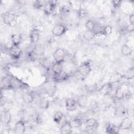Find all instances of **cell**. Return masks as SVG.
<instances>
[{"instance_id":"obj_15","label":"cell","mask_w":134,"mask_h":134,"mask_svg":"<svg viewBox=\"0 0 134 134\" xmlns=\"http://www.w3.org/2000/svg\"><path fill=\"white\" fill-rule=\"evenodd\" d=\"M60 132L63 134L71 133L72 132V128L70 126L68 122H65L60 127Z\"/></svg>"},{"instance_id":"obj_20","label":"cell","mask_w":134,"mask_h":134,"mask_svg":"<svg viewBox=\"0 0 134 134\" xmlns=\"http://www.w3.org/2000/svg\"><path fill=\"white\" fill-rule=\"evenodd\" d=\"M95 36L96 34L94 31H91L88 30H86L83 35L84 38L87 41H91Z\"/></svg>"},{"instance_id":"obj_17","label":"cell","mask_w":134,"mask_h":134,"mask_svg":"<svg viewBox=\"0 0 134 134\" xmlns=\"http://www.w3.org/2000/svg\"><path fill=\"white\" fill-rule=\"evenodd\" d=\"M21 97L23 101L27 104L31 103L34 100V96L30 93H23L21 95Z\"/></svg>"},{"instance_id":"obj_19","label":"cell","mask_w":134,"mask_h":134,"mask_svg":"<svg viewBox=\"0 0 134 134\" xmlns=\"http://www.w3.org/2000/svg\"><path fill=\"white\" fill-rule=\"evenodd\" d=\"M11 39L13 45L18 46L22 39V36L20 34H15L12 35Z\"/></svg>"},{"instance_id":"obj_35","label":"cell","mask_w":134,"mask_h":134,"mask_svg":"<svg viewBox=\"0 0 134 134\" xmlns=\"http://www.w3.org/2000/svg\"><path fill=\"white\" fill-rule=\"evenodd\" d=\"M69 11V8L66 6H63L62 7V8H61V12L62 13H63V14H65L66 13H68V12Z\"/></svg>"},{"instance_id":"obj_37","label":"cell","mask_w":134,"mask_h":134,"mask_svg":"<svg viewBox=\"0 0 134 134\" xmlns=\"http://www.w3.org/2000/svg\"><path fill=\"white\" fill-rule=\"evenodd\" d=\"M129 20L130 24H134V15L133 14H131L129 16Z\"/></svg>"},{"instance_id":"obj_4","label":"cell","mask_w":134,"mask_h":134,"mask_svg":"<svg viewBox=\"0 0 134 134\" xmlns=\"http://www.w3.org/2000/svg\"><path fill=\"white\" fill-rule=\"evenodd\" d=\"M9 53L13 59H18L21 54L22 51L19 46L13 45L9 48Z\"/></svg>"},{"instance_id":"obj_29","label":"cell","mask_w":134,"mask_h":134,"mask_svg":"<svg viewBox=\"0 0 134 134\" xmlns=\"http://www.w3.org/2000/svg\"><path fill=\"white\" fill-rule=\"evenodd\" d=\"M112 30H113L112 27L110 25H107L104 28L101 33L104 36H109L111 34Z\"/></svg>"},{"instance_id":"obj_7","label":"cell","mask_w":134,"mask_h":134,"mask_svg":"<svg viewBox=\"0 0 134 134\" xmlns=\"http://www.w3.org/2000/svg\"><path fill=\"white\" fill-rule=\"evenodd\" d=\"M17 16L15 14L10 12L5 13L3 14V16L2 17L4 23L8 26L12 21L15 20H17Z\"/></svg>"},{"instance_id":"obj_11","label":"cell","mask_w":134,"mask_h":134,"mask_svg":"<svg viewBox=\"0 0 134 134\" xmlns=\"http://www.w3.org/2000/svg\"><path fill=\"white\" fill-rule=\"evenodd\" d=\"M127 92V87L126 86H121L116 89L115 93V96L117 99H121L124 98L125 95Z\"/></svg>"},{"instance_id":"obj_10","label":"cell","mask_w":134,"mask_h":134,"mask_svg":"<svg viewBox=\"0 0 134 134\" xmlns=\"http://www.w3.org/2000/svg\"><path fill=\"white\" fill-rule=\"evenodd\" d=\"M113 90V86L112 84L110 83H108L105 84L101 87L99 90V92L100 94H102L103 95L106 96L109 95L111 92Z\"/></svg>"},{"instance_id":"obj_14","label":"cell","mask_w":134,"mask_h":134,"mask_svg":"<svg viewBox=\"0 0 134 134\" xmlns=\"http://www.w3.org/2000/svg\"><path fill=\"white\" fill-rule=\"evenodd\" d=\"M39 31L38 29L36 28L32 29L30 34L29 36L30 42L32 43L37 42L39 39Z\"/></svg>"},{"instance_id":"obj_9","label":"cell","mask_w":134,"mask_h":134,"mask_svg":"<svg viewBox=\"0 0 134 134\" xmlns=\"http://www.w3.org/2000/svg\"><path fill=\"white\" fill-rule=\"evenodd\" d=\"M26 131V126L25 122L22 120H20L17 121L14 127V132L16 134H23Z\"/></svg>"},{"instance_id":"obj_27","label":"cell","mask_w":134,"mask_h":134,"mask_svg":"<svg viewBox=\"0 0 134 134\" xmlns=\"http://www.w3.org/2000/svg\"><path fill=\"white\" fill-rule=\"evenodd\" d=\"M85 124L87 127L90 128H93L95 127L97 124V121L94 118H88L86 120Z\"/></svg>"},{"instance_id":"obj_13","label":"cell","mask_w":134,"mask_h":134,"mask_svg":"<svg viewBox=\"0 0 134 134\" xmlns=\"http://www.w3.org/2000/svg\"><path fill=\"white\" fill-rule=\"evenodd\" d=\"M126 114H127V109L123 105H119L115 109V115L117 117H122Z\"/></svg>"},{"instance_id":"obj_16","label":"cell","mask_w":134,"mask_h":134,"mask_svg":"<svg viewBox=\"0 0 134 134\" xmlns=\"http://www.w3.org/2000/svg\"><path fill=\"white\" fill-rule=\"evenodd\" d=\"M69 125L72 128H80L82 125V121L80 118H75L68 121Z\"/></svg>"},{"instance_id":"obj_6","label":"cell","mask_w":134,"mask_h":134,"mask_svg":"<svg viewBox=\"0 0 134 134\" xmlns=\"http://www.w3.org/2000/svg\"><path fill=\"white\" fill-rule=\"evenodd\" d=\"M77 100L73 98H68L65 101V108L68 111H74L78 107Z\"/></svg>"},{"instance_id":"obj_34","label":"cell","mask_w":134,"mask_h":134,"mask_svg":"<svg viewBox=\"0 0 134 134\" xmlns=\"http://www.w3.org/2000/svg\"><path fill=\"white\" fill-rule=\"evenodd\" d=\"M121 1H112V3H113V6L115 7V8H117V7H118L121 3Z\"/></svg>"},{"instance_id":"obj_28","label":"cell","mask_w":134,"mask_h":134,"mask_svg":"<svg viewBox=\"0 0 134 134\" xmlns=\"http://www.w3.org/2000/svg\"><path fill=\"white\" fill-rule=\"evenodd\" d=\"M85 27L87 30L91 31H94L95 28V24L93 20L89 19L86 21Z\"/></svg>"},{"instance_id":"obj_21","label":"cell","mask_w":134,"mask_h":134,"mask_svg":"<svg viewBox=\"0 0 134 134\" xmlns=\"http://www.w3.org/2000/svg\"><path fill=\"white\" fill-rule=\"evenodd\" d=\"M123 77L127 80L132 79L134 77V68H133V66H132L129 69H128L126 72V73L124 74Z\"/></svg>"},{"instance_id":"obj_22","label":"cell","mask_w":134,"mask_h":134,"mask_svg":"<svg viewBox=\"0 0 134 134\" xmlns=\"http://www.w3.org/2000/svg\"><path fill=\"white\" fill-rule=\"evenodd\" d=\"M121 52L124 55H129L132 52V48L128 44H124L121 49Z\"/></svg>"},{"instance_id":"obj_5","label":"cell","mask_w":134,"mask_h":134,"mask_svg":"<svg viewBox=\"0 0 134 134\" xmlns=\"http://www.w3.org/2000/svg\"><path fill=\"white\" fill-rule=\"evenodd\" d=\"M56 7V3L54 1H50L44 4L43 11L47 15H50L54 13Z\"/></svg>"},{"instance_id":"obj_1","label":"cell","mask_w":134,"mask_h":134,"mask_svg":"<svg viewBox=\"0 0 134 134\" xmlns=\"http://www.w3.org/2000/svg\"><path fill=\"white\" fill-rule=\"evenodd\" d=\"M65 54V50L63 49H57L53 54V57L55 62L57 63H62L64 60Z\"/></svg>"},{"instance_id":"obj_26","label":"cell","mask_w":134,"mask_h":134,"mask_svg":"<svg viewBox=\"0 0 134 134\" xmlns=\"http://www.w3.org/2000/svg\"><path fill=\"white\" fill-rule=\"evenodd\" d=\"M12 115L9 110H6L4 113L3 121L5 124H9L11 121Z\"/></svg>"},{"instance_id":"obj_24","label":"cell","mask_w":134,"mask_h":134,"mask_svg":"<svg viewBox=\"0 0 134 134\" xmlns=\"http://www.w3.org/2000/svg\"><path fill=\"white\" fill-rule=\"evenodd\" d=\"M64 117V115L63 113L60 111H57L54 114L53 119V121L57 123V124H60V122L63 119V118Z\"/></svg>"},{"instance_id":"obj_18","label":"cell","mask_w":134,"mask_h":134,"mask_svg":"<svg viewBox=\"0 0 134 134\" xmlns=\"http://www.w3.org/2000/svg\"><path fill=\"white\" fill-rule=\"evenodd\" d=\"M63 66L62 63L55 62L52 67V70L55 75H58L62 72Z\"/></svg>"},{"instance_id":"obj_25","label":"cell","mask_w":134,"mask_h":134,"mask_svg":"<svg viewBox=\"0 0 134 134\" xmlns=\"http://www.w3.org/2000/svg\"><path fill=\"white\" fill-rule=\"evenodd\" d=\"M49 102L46 98H42L40 100L39 103V106L40 108L43 109H47L49 107Z\"/></svg>"},{"instance_id":"obj_33","label":"cell","mask_w":134,"mask_h":134,"mask_svg":"<svg viewBox=\"0 0 134 134\" xmlns=\"http://www.w3.org/2000/svg\"><path fill=\"white\" fill-rule=\"evenodd\" d=\"M126 30L128 32H132L134 30V24H130L126 27Z\"/></svg>"},{"instance_id":"obj_36","label":"cell","mask_w":134,"mask_h":134,"mask_svg":"<svg viewBox=\"0 0 134 134\" xmlns=\"http://www.w3.org/2000/svg\"><path fill=\"white\" fill-rule=\"evenodd\" d=\"M35 121L36 123L37 124H39L40 122H42V119H41V118L39 116V115H37L35 118Z\"/></svg>"},{"instance_id":"obj_8","label":"cell","mask_w":134,"mask_h":134,"mask_svg":"<svg viewBox=\"0 0 134 134\" xmlns=\"http://www.w3.org/2000/svg\"><path fill=\"white\" fill-rule=\"evenodd\" d=\"M132 126V121L129 117L124 118L120 122L119 127V129L129 130Z\"/></svg>"},{"instance_id":"obj_12","label":"cell","mask_w":134,"mask_h":134,"mask_svg":"<svg viewBox=\"0 0 134 134\" xmlns=\"http://www.w3.org/2000/svg\"><path fill=\"white\" fill-rule=\"evenodd\" d=\"M119 127L112 124H108L106 126V132L109 134H116L119 132Z\"/></svg>"},{"instance_id":"obj_31","label":"cell","mask_w":134,"mask_h":134,"mask_svg":"<svg viewBox=\"0 0 134 134\" xmlns=\"http://www.w3.org/2000/svg\"><path fill=\"white\" fill-rule=\"evenodd\" d=\"M86 98H85V97L84 96H81L78 100H77V103H78V105L80 106H84L86 103Z\"/></svg>"},{"instance_id":"obj_30","label":"cell","mask_w":134,"mask_h":134,"mask_svg":"<svg viewBox=\"0 0 134 134\" xmlns=\"http://www.w3.org/2000/svg\"><path fill=\"white\" fill-rule=\"evenodd\" d=\"M77 14L80 18H85L88 15V12L85 9L80 8L79 10H77Z\"/></svg>"},{"instance_id":"obj_3","label":"cell","mask_w":134,"mask_h":134,"mask_svg":"<svg viewBox=\"0 0 134 134\" xmlns=\"http://www.w3.org/2000/svg\"><path fill=\"white\" fill-rule=\"evenodd\" d=\"M92 71V68L89 62H84L82 64L79 68L78 71L83 76L88 75Z\"/></svg>"},{"instance_id":"obj_23","label":"cell","mask_w":134,"mask_h":134,"mask_svg":"<svg viewBox=\"0 0 134 134\" xmlns=\"http://www.w3.org/2000/svg\"><path fill=\"white\" fill-rule=\"evenodd\" d=\"M55 75V76L54 77V80L57 82H60V81L66 80L69 77V75L65 72H63V71L61 73L58 75Z\"/></svg>"},{"instance_id":"obj_2","label":"cell","mask_w":134,"mask_h":134,"mask_svg":"<svg viewBox=\"0 0 134 134\" xmlns=\"http://www.w3.org/2000/svg\"><path fill=\"white\" fill-rule=\"evenodd\" d=\"M66 27L63 24H57L53 27L52 30V33L53 35L58 37L63 35L66 31Z\"/></svg>"},{"instance_id":"obj_32","label":"cell","mask_w":134,"mask_h":134,"mask_svg":"<svg viewBox=\"0 0 134 134\" xmlns=\"http://www.w3.org/2000/svg\"><path fill=\"white\" fill-rule=\"evenodd\" d=\"M44 4H43L41 1H36L33 4V6L36 9H40L42 7L43 8Z\"/></svg>"}]
</instances>
